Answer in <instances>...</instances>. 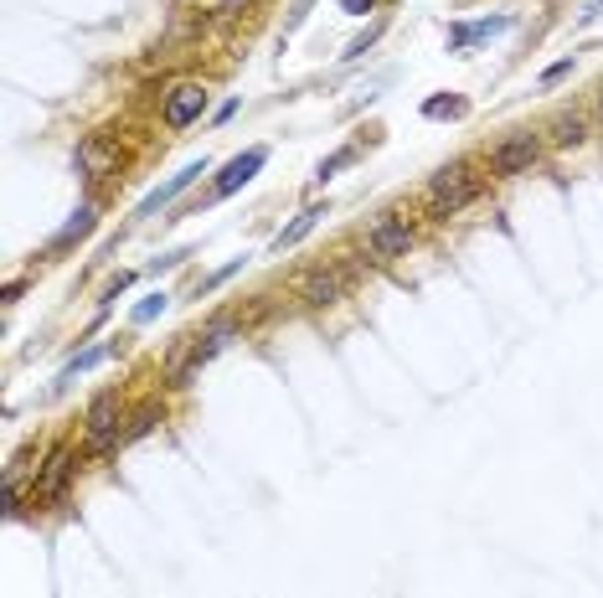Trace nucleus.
<instances>
[{"label":"nucleus","instance_id":"obj_1","mask_svg":"<svg viewBox=\"0 0 603 598\" xmlns=\"http://www.w3.org/2000/svg\"><path fill=\"white\" fill-rule=\"evenodd\" d=\"M237 336H243V325H237L233 315H217L201 336H181L175 340V351L165 357V382H171V387H186V382H192L217 351H227Z\"/></svg>","mask_w":603,"mask_h":598},{"label":"nucleus","instance_id":"obj_2","mask_svg":"<svg viewBox=\"0 0 603 598\" xmlns=\"http://www.w3.org/2000/svg\"><path fill=\"white\" fill-rule=\"evenodd\" d=\"M480 186H485V180L475 176V165H469V160H454V165H439V171L429 176L423 201H429L433 217H459L469 201L480 197Z\"/></svg>","mask_w":603,"mask_h":598},{"label":"nucleus","instance_id":"obj_3","mask_svg":"<svg viewBox=\"0 0 603 598\" xmlns=\"http://www.w3.org/2000/svg\"><path fill=\"white\" fill-rule=\"evenodd\" d=\"M124 398H119V387H103L94 402H88V413H83V434L94 444L98 454H114L119 444H124Z\"/></svg>","mask_w":603,"mask_h":598},{"label":"nucleus","instance_id":"obj_4","mask_svg":"<svg viewBox=\"0 0 603 598\" xmlns=\"http://www.w3.org/2000/svg\"><path fill=\"white\" fill-rule=\"evenodd\" d=\"M73 475H78V454H73V444H58V449L37 464V475H32V500H37V506L62 500L67 485H73Z\"/></svg>","mask_w":603,"mask_h":598},{"label":"nucleus","instance_id":"obj_5","mask_svg":"<svg viewBox=\"0 0 603 598\" xmlns=\"http://www.w3.org/2000/svg\"><path fill=\"white\" fill-rule=\"evenodd\" d=\"M546 140L542 135H531V129H516V135H506V140L490 150V171L495 176H526L537 160H542Z\"/></svg>","mask_w":603,"mask_h":598},{"label":"nucleus","instance_id":"obj_6","mask_svg":"<svg viewBox=\"0 0 603 598\" xmlns=\"http://www.w3.org/2000/svg\"><path fill=\"white\" fill-rule=\"evenodd\" d=\"M367 253L377 263H397L413 253V227L403 217H392V212H382V217L367 227Z\"/></svg>","mask_w":603,"mask_h":598},{"label":"nucleus","instance_id":"obj_7","mask_svg":"<svg viewBox=\"0 0 603 598\" xmlns=\"http://www.w3.org/2000/svg\"><path fill=\"white\" fill-rule=\"evenodd\" d=\"M201 114H207V88L192 78L175 83L171 94L160 99V124H165V129H192Z\"/></svg>","mask_w":603,"mask_h":598},{"label":"nucleus","instance_id":"obj_8","mask_svg":"<svg viewBox=\"0 0 603 598\" xmlns=\"http://www.w3.org/2000/svg\"><path fill=\"white\" fill-rule=\"evenodd\" d=\"M341 289H346V279H341V269H335V263H315V269H305V274L294 279V299H305V304H315V310L335 304Z\"/></svg>","mask_w":603,"mask_h":598},{"label":"nucleus","instance_id":"obj_9","mask_svg":"<svg viewBox=\"0 0 603 598\" xmlns=\"http://www.w3.org/2000/svg\"><path fill=\"white\" fill-rule=\"evenodd\" d=\"M73 165H78L83 180H103L119 171V145L109 140V135H83L78 140V155H73Z\"/></svg>","mask_w":603,"mask_h":598},{"label":"nucleus","instance_id":"obj_10","mask_svg":"<svg viewBox=\"0 0 603 598\" xmlns=\"http://www.w3.org/2000/svg\"><path fill=\"white\" fill-rule=\"evenodd\" d=\"M263 160H269V150H263V145H254V150H243L237 160H227V165H222V176L212 180V197L222 201V197H233L237 186H248V180L263 171Z\"/></svg>","mask_w":603,"mask_h":598},{"label":"nucleus","instance_id":"obj_11","mask_svg":"<svg viewBox=\"0 0 603 598\" xmlns=\"http://www.w3.org/2000/svg\"><path fill=\"white\" fill-rule=\"evenodd\" d=\"M207 171H212V165H207V160H192V165H186V171H181V176H171V180H165V186H160V191H150V197L139 201V212H135V217H156L160 207H171V201L181 197V191H186V186H196V180L207 176Z\"/></svg>","mask_w":603,"mask_h":598},{"label":"nucleus","instance_id":"obj_12","mask_svg":"<svg viewBox=\"0 0 603 598\" xmlns=\"http://www.w3.org/2000/svg\"><path fill=\"white\" fill-rule=\"evenodd\" d=\"M495 32H510V16H485V21H459L448 26V52H469L475 41L495 37Z\"/></svg>","mask_w":603,"mask_h":598},{"label":"nucleus","instance_id":"obj_13","mask_svg":"<svg viewBox=\"0 0 603 598\" xmlns=\"http://www.w3.org/2000/svg\"><path fill=\"white\" fill-rule=\"evenodd\" d=\"M546 140L563 145V150H578V145L588 140V114H557L552 129H546Z\"/></svg>","mask_w":603,"mask_h":598},{"label":"nucleus","instance_id":"obj_14","mask_svg":"<svg viewBox=\"0 0 603 598\" xmlns=\"http://www.w3.org/2000/svg\"><path fill=\"white\" fill-rule=\"evenodd\" d=\"M320 217H325V207H305V212H299V217H294L279 238H273V253H284V248H294V242H305L315 227H320Z\"/></svg>","mask_w":603,"mask_h":598},{"label":"nucleus","instance_id":"obj_15","mask_svg":"<svg viewBox=\"0 0 603 598\" xmlns=\"http://www.w3.org/2000/svg\"><path fill=\"white\" fill-rule=\"evenodd\" d=\"M119 351H124V340H114V346H88L83 357H73V361H67V372H62V382H73V377H78V372H94L98 361L119 357Z\"/></svg>","mask_w":603,"mask_h":598},{"label":"nucleus","instance_id":"obj_16","mask_svg":"<svg viewBox=\"0 0 603 598\" xmlns=\"http://www.w3.org/2000/svg\"><path fill=\"white\" fill-rule=\"evenodd\" d=\"M88 233H94V207H78V212H73V222H67L58 238H52V248H67V242L88 238Z\"/></svg>","mask_w":603,"mask_h":598},{"label":"nucleus","instance_id":"obj_17","mask_svg":"<svg viewBox=\"0 0 603 598\" xmlns=\"http://www.w3.org/2000/svg\"><path fill=\"white\" fill-rule=\"evenodd\" d=\"M469 103L465 99H429L423 103V120H465Z\"/></svg>","mask_w":603,"mask_h":598},{"label":"nucleus","instance_id":"obj_18","mask_svg":"<svg viewBox=\"0 0 603 598\" xmlns=\"http://www.w3.org/2000/svg\"><path fill=\"white\" fill-rule=\"evenodd\" d=\"M350 160H356V150H335L331 160H320V171H315V186H325V180H331L335 171H346Z\"/></svg>","mask_w":603,"mask_h":598},{"label":"nucleus","instance_id":"obj_19","mask_svg":"<svg viewBox=\"0 0 603 598\" xmlns=\"http://www.w3.org/2000/svg\"><path fill=\"white\" fill-rule=\"evenodd\" d=\"M156 419H160V408H139V413H135V423H130V434H124V439H139V434H150V428H156Z\"/></svg>","mask_w":603,"mask_h":598},{"label":"nucleus","instance_id":"obj_20","mask_svg":"<svg viewBox=\"0 0 603 598\" xmlns=\"http://www.w3.org/2000/svg\"><path fill=\"white\" fill-rule=\"evenodd\" d=\"M382 32H387V21H377V26H371L367 37H356V41H350V47H346V58H367V47H371L377 37H382Z\"/></svg>","mask_w":603,"mask_h":598},{"label":"nucleus","instance_id":"obj_21","mask_svg":"<svg viewBox=\"0 0 603 598\" xmlns=\"http://www.w3.org/2000/svg\"><path fill=\"white\" fill-rule=\"evenodd\" d=\"M165 304H171V299H165V295H150V299H145V304H139V310H135V320H139V325H145V320H156L160 310H165Z\"/></svg>","mask_w":603,"mask_h":598},{"label":"nucleus","instance_id":"obj_22","mask_svg":"<svg viewBox=\"0 0 603 598\" xmlns=\"http://www.w3.org/2000/svg\"><path fill=\"white\" fill-rule=\"evenodd\" d=\"M567 73H573V58H563V62H552V67H546L542 73V88H552V83H563Z\"/></svg>","mask_w":603,"mask_h":598},{"label":"nucleus","instance_id":"obj_23","mask_svg":"<svg viewBox=\"0 0 603 598\" xmlns=\"http://www.w3.org/2000/svg\"><path fill=\"white\" fill-rule=\"evenodd\" d=\"M341 5H346V16H367L377 0H341Z\"/></svg>","mask_w":603,"mask_h":598},{"label":"nucleus","instance_id":"obj_24","mask_svg":"<svg viewBox=\"0 0 603 598\" xmlns=\"http://www.w3.org/2000/svg\"><path fill=\"white\" fill-rule=\"evenodd\" d=\"M237 5H248V0H222V5H217V16H237Z\"/></svg>","mask_w":603,"mask_h":598},{"label":"nucleus","instance_id":"obj_25","mask_svg":"<svg viewBox=\"0 0 603 598\" xmlns=\"http://www.w3.org/2000/svg\"><path fill=\"white\" fill-rule=\"evenodd\" d=\"M593 16H603V0H593V5L583 11V21H593Z\"/></svg>","mask_w":603,"mask_h":598}]
</instances>
